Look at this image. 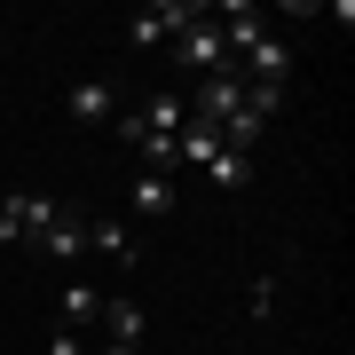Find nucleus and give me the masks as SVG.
I'll return each mask as SVG.
<instances>
[{"label":"nucleus","instance_id":"obj_1","mask_svg":"<svg viewBox=\"0 0 355 355\" xmlns=\"http://www.w3.org/2000/svg\"><path fill=\"white\" fill-rule=\"evenodd\" d=\"M174 55H182L190 71H205V79H214V71H237V55H229V40H221V24H214V8H198V24L174 40Z\"/></svg>","mask_w":355,"mask_h":355},{"label":"nucleus","instance_id":"obj_2","mask_svg":"<svg viewBox=\"0 0 355 355\" xmlns=\"http://www.w3.org/2000/svg\"><path fill=\"white\" fill-rule=\"evenodd\" d=\"M190 24H198L190 0H158V8H142L135 24H127V40H135V48H166V40H182Z\"/></svg>","mask_w":355,"mask_h":355},{"label":"nucleus","instance_id":"obj_3","mask_svg":"<svg viewBox=\"0 0 355 355\" xmlns=\"http://www.w3.org/2000/svg\"><path fill=\"white\" fill-rule=\"evenodd\" d=\"M48 221H55V198H24L16 190L8 205H0V245H40Z\"/></svg>","mask_w":355,"mask_h":355},{"label":"nucleus","instance_id":"obj_4","mask_svg":"<svg viewBox=\"0 0 355 355\" xmlns=\"http://www.w3.org/2000/svg\"><path fill=\"white\" fill-rule=\"evenodd\" d=\"M40 253L48 261H79L87 253V214H79V205H55V221L40 229Z\"/></svg>","mask_w":355,"mask_h":355},{"label":"nucleus","instance_id":"obj_5","mask_svg":"<svg viewBox=\"0 0 355 355\" xmlns=\"http://www.w3.org/2000/svg\"><path fill=\"white\" fill-rule=\"evenodd\" d=\"M205 182H214V190H229V198L253 190V158H245V150H214V158H205Z\"/></svg>","mask_w":355,"mask_h":355},{"label":"nucleus","instance_id":"obj_6","mask_svg":"<svg viewBox=\"0 0 355 355\" xmlns=\"http://www.w3.org/2000/svg\"><path fill=\"white\" fill-rule=\"evenodd\" d=\"M87 245L103 261H119V268H135V229L127 221H87Z\"/></svg>","mask_w":355,"mask_h":355},{"label":"nucleus","instance_id":"obj_7","mask_svg":"<svg viewBox=\"0 0 355 355\" xmlns=\"http://www.w3.org/2000/svg\"><path fill=\"white\" fill-rule=\"evenodd\" d=\"M64 103H71V119H79V127H87V119H111V111H119V95H111V79H87V87H71Z\"/></svg>","mask_w":355,"mask_h":355},{"label":"nucleus","instance_id":"obj_8","mask_svg":"<svg viewBox=\"0 0 355 355\" xmlns=\"http://www.w3.org/2000/svg\"><path fill=\"white\" fill-rule=\"evenodd\" d=\"M127 198H135V214H174V198H182V190H174V174H135V190H127Z\"/></svg>","mask_w":355,"mask_h":355},{"label":"nucleus","instance_id":"obj_9","mask_svg":"<svg viewBox=\"0 0 355 355\" xmlns=\"http://www.w3.org/2000/svg\"><path fill=\"white\" fill-rule=\"evenodd\" d=\"M103 331H111L119 347H135V340H142V308H135V300H103Z\"/></svg>","mask_w":355,"mask_h":355},{"label":"nucleus","instance_id":"obj_10","mask_svg":"<svg viewBox=\"0 0 355 355\" xmlns=\"http://www.w3.org/2000/svg\"><path fill=\"white\" fill-rule=\"evenodd\" d=\"M95 316H103V292H95V284H71V292H64V324L79 331V324H95Z\"/></svg>","mask_w":355,"mask_h":355},{"label":"nucleus","instance_id":"obj_11","mask_svg":"<svg viewBox=\"0 0 355 355\" xmlns=\"http://www.w3.org/2000/svg\"><path fill=\"white\" fill-rule=\"evenodd\" d=\"M48 355H87V347H79V331L64 324V331H55V340H48Z\"/></svg>","mask_w":355,"mask_h":355},{"label":"nucleus","instance_id":"obj_12","mask_svg":"<svg viewBox=\"0 0 355 355\" xmlns=\"http://www.w3.org/2000/svg\"><path fill=\"white\" fill-rule=\"evenodd\" d=\"M103 355H135V347H119V340H111V347H103Z\"/></svg>","mask_w":355,"mask_h":355}]
</instances>
